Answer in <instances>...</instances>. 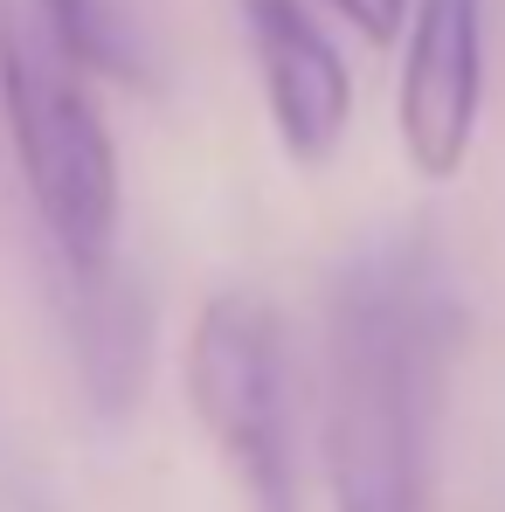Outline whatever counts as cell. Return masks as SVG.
<instances>
[{"mask_svg": "<svg viewBox=\"0 0 505 512\" xmlns=\"http://www.w3.org/2000/svg\"><path fill=\"white\" fill-rule=\"evenodd\" d=\"M450 319L416 250L339 277L326 319V485L333 512H429Z\"/></svg>", "mask_w": 505, "mask_h": 512, "instance_id": "cell-1", "label": "cell"}, {"mask_svg": "<svg viewBox=\"0 0 505 512\" xmlns=\"http://www.w3.org/2000/svg\"><path fill=\"white\" fill-rule=\"evenodd\" d=\"M0 111L14 139L21 187L49 229L63 277H97L118 263V139L90 97V70L56 42L35 0H0Z\"/></svg>", "mask_w": 505, "mask_h": 512, "instance_id": "cell-2", "label": "cell"}, {"mask_svg": "<svg viewBox=\"0 0 505 512\" xmlns=\"http://www.w3.org/2000/svg\"><path fill=\"white\" fill-rule=\"evenodd\" d=\"M187 409L215 443L243 512H305L291 436V353L270 298L222 291L201 305L187 333Z\"/></svg>", "mask_w": 505, "mask_h": 512, "instance_id": "cell-3", "label": "cell"}, {"mask_svg": "<svg viewBox=\"0 0 505 512\" xmlns=\"http://www.w3.org/2000/svg\"><path fill=\"white\" fill-rule=\"evenodd\" d=\"M485 111V0H416L395 90L402 153L422 180H450L471 160Z\"/></svg>", "mask_w": 505, "mask_h": 512, "instance_id": "cell-4", "label": "cell"}, {"mask_svg": "<svg viewBox=\"0 0 505 512\" xmlns=\"http://www.w3.org/2000/svg\"><path fill=\"white\" fill-rule=\"evenodd\" d=\"M243 28H250L263 104H270L284 153L298 167H326L353 118V77H346L339 49L298 0H243Z\"/></svg>", "mask_w": 505, "mask_h": 512, "instance_id": "cell-5", "label": "cell"}, {"mask_svg": "<svg viewBox=\"0 0 505 512\" xmlns=\"http://www.w3.org/2000/svg\"><path fill=\"white\" fill-rule=\"evenodd\" d=\"M63 312H70V346L84 367L90 409L97 416H125L146 388V360H153V312L132 284L125 263L97 270V277H63Z\"/></svg>", "mask_w": 505, "mask_h": 512, "instance_id": "cell-6", "label": "cell"}, {"mask_svg": "<svg viewBox=\"0 0 505 512\" xmlns=\"http://www.w3.org/2000/svg\"><path fill=\"white\" fill-rule=\"evenodd\" d=\"M35 7H42V21L56 28V42L84 63L90 77H118V84H139L146 77L139 35L118 14V0H35Z\"/></svg>", "mask_w": 505, "mask_h": 512, "instance_id": "cell-7", "label": "cell"}, {"mask_svg": "<svg viewBox=\"0 0 505 512\" xmlns=\"http://www.w3.org/2000/svg\"><path fill=\"white\" fill-rule=\"evenodd\" d=\"M333 7H339V21L353 35H367V42H395L402 21H416V0H333Z\"/></svg>", "mask_w": 505, "mask_h": 512, "instance_id": "cell-8", "label": "cell"}]
</instances>
